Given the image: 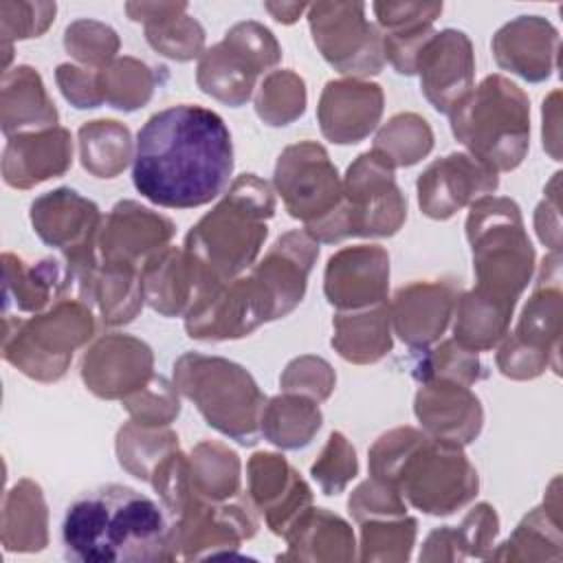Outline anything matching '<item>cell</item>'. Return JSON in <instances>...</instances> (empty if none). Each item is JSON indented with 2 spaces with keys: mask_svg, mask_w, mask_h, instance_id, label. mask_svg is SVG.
<instances>
[{
  "mask_svg": "<svg viewBox=\"0 0 563 563\" xmlns=\"http://www.w3.org/2000/svg\"><path fill=\"white\" fill-rule=\"evenodd\" d=\"M416 75L424 99L449 114L475 86V53L468 35L457 29L435 31L418 53Z\"/></svg>",
  "mask_w": 563,
  "mask_h": 563,
  "instance_id": "e0dca14e",
  "label": "cell"
},
{
  "mask_svg": "<svg viewBox=\"0 0 563 563\" xmlns=\"http://www.w3.org/2000/svg\"><path fill=\"white\" fill-rule=\"evenodd\" d=\"M121 40L117 31L97 20H75L64 31V48L86 68L101 70L114 62Z\"/></svg>",
  "mask_w": 563,
  "mask_h": 563,
  "instance_id": "681fc988",
  "label": "cell"
},
{
  "mask_svg": "<svg viewBox=\"0 0 563 563\" xmlns=\"http://www.w3.org/2000/svg\"><path fill=\"white\" fill-rule=\"evenodd\" d=\"M174 222L134 200L117 202L101 222L97 251L103 266L139 268L174 238Z\"/></svg>",
  "mask_w": 563,
  "mask_h": 563,
  "instance_id": "ac0fdd59",
  "label": "cell"
},
{
  "mask_svg": "<svg viewBox=\"0 0 563 563\" xmlns=\"http://www.w3.org/2000/svg\"><path fill=\"white\" fill-rule=\"evenodd\" d=\"M275 194L257 174L238 176L185 235L183 251L209 288L244 275L262 251Z\"/></svg>",
  "mask_w": 563,
  "mask_h": 563,
  "instance_id": "277c9868",
  "label": "cell"
},
{
  "mask_svg": "<svg viewBox=\"0 0 563 563\" xmlns=\"http://www.w3.org/2000/svg\"><path fill=\"white\" fill-rule=\"evenodd\" d=\"M224 119L198 103L154 112L136 134L134 189L165 209H196L220 198L233 174Z\"/></svg>",
  "mask_w": 563,
  "mask_h": 563,
  "instance_id": "6da1fadb",
  "label": "cell"
},
{
  "mask_svg": "<svg viewBox=\"0 0 563 563\" xmlns=\"http://www.w3.org/2000/svg\"><path fill=\"white\" fill-rule=\"evenodd\" d=\"M405 220L407 198L396 183V167L372 147L347 167L341 205L303 231L319 244H334L345 238H389Z\"/></svg>",
  "mask_w": 563,
  "mask_h": 563,
  "instance_id": "ba28073f",
  "label": "cell"
},
{
  "mask_svg": "<svg viewBox=\"0 0 563 563\" xmlns=\"http://www.w3.org/2000/svg\"><path fill=\"white\" fill-rule=\"evenodd\" d=\"M490 48L499 68L539 84L556 70L559 31L541 15H517L493 35Z\"/></svg>",
  "mask_w": 563,
  "mask_h": 563,
  "instance_id": "d4e9b609",
  "label": "cell"
},
{
  "mask_svg": "<svg viewBox=\"0 0 563 563\" xmlns=\"http://www.w3.org/2000/svg\"><path fill=\"white\" fill-rule=\"evenodd\" d=\"M279 385L282 391L303 394L317 402H323L330 398L336 385V374L325 358L303 354L286 365V369L279 376Z\"/></svg>",
  "mask_w": 563,
  "mask_h": 563,
  "instance_id": "f5cc1de1",
  "label": "cell"
},
{
  "mask_svg": "<svg viewBox=\"0 0 563 563\" xmlns=\"http://www.w3.org/2000/svg\"><path fill=\"white\" fill-rule=\"evenodd\" d=\"M79 158L95 178H114L134 158L130 128L114 119L86 121L79 132Z\"/></svg>",
  "mask_w": 563,
  "mask_h": 563,
  "instance_id": "60d3db41",
  "label": "cell"
},
{
  "mask_svg": "<svg viewBox=\"0 0 563 563\" xmlns=\"http://www.w3.org/2000/svg\"><path fill=\"white\" fill-rule=\"evenodd\" d=\"M73 165V136L55 125L7 139L2 152V180L13 189H31L64 176Z\"/></svg>",
  "mask_w": 563,
  "mask_h": 563,
  "instance_id": "4316f807",
  "label": "cell"
},
{
  "mask_svg": "<svg viewBox=\"0 0 563 563\" xmlns=\"http://www.w3.org/2000/svg\"><path fill=\"white\" fill-rule=\"evenodd\" d=\"M332 347L354 365H369L391 352L389 306L378 303L363 310H339L332 319Z\"/></svg>",
  "mask_w": 563,
  "mask_h": 563,
  "instance_id": "836d02e7",
  "label": "cell"
},
{
  "mask_svg": "<svg viewBox=\"0 0 563 563\" xmlns=\"http://www.w3.org/2000/svg\"><path fill=\"white\" fill-rule=\"evenodd\" d=\"M363 2H317L308 7V26L321 57L347 77L378 75L385 66L383 37L365 18Z\"/></svg>",
  "mask_w": 563,
  "mask_h": 563,
  "instance_id": "7c38bea8",
  "label": "cell"
},
{
  "mask_svg": "<svg viewBox=\"0 0 563 563\" xmlns=\"http://www.w3.org/2000/svg\"><path fill=\"white\" fill-rule=\"evenodd\" d=\"M515 308L495 301L475 288L460 292L453 308V341L473 352L497 347L510 332Z\"/></svg>",
  "mask_w": 563,
  "mask_h": 563,
  "instance_id": "f35d334b",
  "label": "cell"
},
{
  "mask_svg": "<svg viewBox=\"0 0 563 563\" xmlns=\"http://www.w3.org/2000/svg\"><path fill=\"white\" fill-rule=\"evenodd\" d=\"M114 449L121 468L136 479L150 482L156 464L178 449V435L169 427H145L130 420L119 429Z\"/></svg>",
  "mask_w": 563,
  "mask_h": 563,
  "instance_id": "7bdbcfd3",
  "label": "cell"
},
{
  "mask_svg": "<svg viewBox=\"0 0 563 563\" xmlns=\"http://www.w3.org/2000/svg\"><path fill=\"white\" fill-rule=\"evenodd\" d=\"M249 499L264 517L268 530L284 537L295 519L312 506L308 482L290 466V462L271 451H257L249 457Z\"/></svg>",
  "mask_w": 563,
  "mask_h": 563,
  "instance_id": "44dd1931",
  "label": "cell"
},
{
  "mask_svg": "<svg viewBox=\"0 0 563 563\" xmlns=\"http://www.w3.org/2000/svg\"><path fill=\"white\" fill-rule=\"evenodd\" d=\"M189 457V490L202 501H227L240 495V455L222 442L202 440Z\"/></svg>",
  "mask_w": 563,
  "mask_h": 563,
  "instance_id": "ab89813d",
  "label": "cell"
},
{
  "mask_svg": "<svg viewBox=\"0 0 563 563\" xmlns=\"http://www.w3.org/2000/svg\"><path fill=\"white\" fill-rule=\"evenodd\" d=\"M55 2H0V22H2V44L11 48V42L40 37L55 20Z\"/></svg>",
  "mask_w": 563,
  "mask_h": 563,
  "instance_id": "db71d44e",
  "label": "cell"
},
{
  "mask_svg": "<svg viewBox=\"0 0 563 563\" xmlns=\"http://www.w3.org/2000/svg\"><path fill=\"white\" fill-rule=\"evenodd\" d=\"M275 191L290 218L310 227L328 218L343 200V180L317 141H299L282 150L273 174Z\"/></svg>",
  "mask_w": 563,
  "mask_h": 563,
  "instance_id": "5bb4252c",
  "label": "cell"
},
{
  "mask_svg": "<svg viewBox=\"0 0 563 563\" xmlns=\"http://www.w3.org/2000/svg\"><path fill=\"white\" fill-rule=\"evenodd\" d=\"M374 150L383 152L394 167H411L433 150V130L416 112H398L376 132Z\"/></svg>",
  "mask_w": 563,
  "mask_h": 563,
  "instance_id": "f6af8a7d",
  "label": "cell"
},
{
  "mask_svg": "<svg viewBox=\"0 0 563 563\" xmlns=\"http://www.w3.org/2000/svg\"><path fill=\"white\" fill-rule=\"evenodd\" d=\"M559 477L552 479L548 493L550 499H543L541 506L532 508L512 534L493 550L488 559L495 561H561V517H559Z\"/></svg>",
  "mask_w": 563,
  "mask_h": 563,
  "instance_id": "d590c367",
  "label": "cell"
},
{
  "mask_svg": "<svg viewBox=\"0 0 563 563\" xmlns=\"http://www.w3.org/2000/svg\"><path fill=\"white\" fill-rule=\"evenodd\" d=\"M347 508L358 523L372 517L407 515V504L402 495L391 484H385L372 475L350 493Z\"/></svg>",
  "mask_w": 563,
  "mask_h": 563,
  "instance_id": "11a10c76",
  "label": "cell"
},
{
  "mask_svg": "<svg viewBox=\"0 0 563 563\" xmlns=\"http://www.w3.org/2000/svg\"><path fill=\"white\" fill-rule=\"evenodd\" d=\"M499 534V517L490 504H477L460 526H440L427 539L420 561L488 559Z\"/></svg>",
  "mask_w": 563,
  "mask_h": 563,
  "instance_id": "e575fe53",
  "label": "cell"
},
{
  "mask_svg": "<svg viewBox=\"0 0 563 563\" xmlns=\"http://www.w3.org/2000/svg\"><path fill=\"white\" fill-rule=\"evenodd\" d=\"M389 253L380 244L343 246L328 257L323 295L336 310H363L387 301Z\"/></svg>",
  "mask_w": 563,
  "mask_h": 563,
  "instance_id": "ffe728a7",
  "label": "cell"
},
{
  "mask_svg": "<svg viewBox=\"0 0 563 563\" xmlns=\"http://www.w3.org/2000/svg\"><path fill=\"white\" fill-rule=\"evenodd\" d=\"M57 108L48 97L40 73L26 64L4 70L0 86V128L9 139L57 125Z\"/></svg>",
  "mask_w": 563,
  "mask_h": 563,
  "instance_id": "1f68e13d",
  "label": "cell"
},
{
  "mask_svg": "<svg viewBox=\"0 0 563 563\" xmlns=\"http://www.w3.org/2000/svg\"><path fill=\"white\" fill-rule=\"evenodd\" d=\"M308 7L310 4H301V2H264V9L282 24H295L299 15L308 11Z\"/></svg>",
  "mask_w": 563,
  "mask_h": 563,
  "instance_id": "94428289",
  "label": "cell"
},
{
  "mask_svg": "<svg viewBox=\"0 0 563 563\" xmlns=\"http://www.w3.org/2000/svg\"><path fill=\"white\" fill-rule=\"evenodd\" d=\"M172 521L178 559L233 554V550L240 548L244 539H251L260 526L257 508L249 495H235L227 501L189 497Z\"/></svg>",
  "mask_w": 563,
  "mask_h": 563,
  "instance_id": "9a60e30c",
  "label": "cell"
},
{
  "mask_svg": "<svg viewBox=\"0 0 563 563\" xmlns=\"http://www.w3.org/2000/svg\"><path fill=\"white\" fill-rule=\"evenodd\" d=\"M154 376L152 347L130 334L97 339L81 358V380L103 400H123Z\"/></svg>",
  "mask_w": 563,
  "mask_h": 563,
  "instance_id": "d6986e66",
  "label": "cell"
},
{
  "mask_svg": "<svg viewBox=\"0 0 563 563\" xmlns=\"http://www.w3.org/2000/svg\"><path fill=\"white\" fill-rule=\"evenodd\" d=\"M383 106L385 95L378 84L356 77L330 79L317 106L321 134L336 145L361 143L376 130Z\"/></svg>",
  "mask_w": 563,
  "mask_h": 563,
  "instance_id": "7402d4cb",
  "label": "cell"
},
{
  "mask_svg": "<svg viewBox=\"0 0 563 563\" xmlns=\"http://www.w3.org/2000/svg\"><path fill=\"white\" fill-rule=\"evenodd\" d=\"M457 295L460 292L455 286L442 279H424L400 286L387 303L391 330L405 345L427 350L429 345L438 343L449 328Z\"/></svg>",
  "mask_w": 563,
  "mask_h": 563,
  "instance_id": "603a6c76",
  "label": "cell"
},
{
  "mask_svg": "<svg viewBox=\"0 0 563 563\" xmlns=\"http://www.w3.org/2000/svg\"><path fill=\"white\" fill-rule=\"evenodd\" d=\"M31 224L40 240L57 249L66 262L77 299L86 301L92 277L99 268L97 240L103 216L99 207L70 187H59L31 202Z\"/></svg>",
  "mask_w": 563,
  "mask_h": 563,
  "instance_id": "30bf717a",
  "label": "cell"
},
{
  "mask_svg": "<svg viewBox=\"0 0 563 563\" xmlns=\"http://www.w3.org/2000/svg\"><path fill=\"white\" fill-rule=\"evenodd\" d=\"M418 521L409 515L361 521L358 561H407L416 543Z\"/></svg>",
  "mask_w": 563,
  "mask_h": 563,
  "instance_id": "7dc6e473",
  "label": "cell"
},
{
  "mask_svg": "<svg viewBox=\"0 0 563 563\" xmlns=\"http://www.w3.org/2000/svg\"><path fill=\"white\" fill-rule=\"evenodd\" d=\"M2 543L9 552H40L48 543V510L33 479H20L4 497Z\"/></svg>",
  "mask_w": 563,
  "mask_h": 563,
  "instance_id": "8d00e7d4",
  "label": "cell"
},
{
  "mask_svg": "<svg viewBox=\"0 0 563 563\" xmlns=\"http://www.w3.org/2000/svg\"><path fill=\"white\" fill-rule=\"evenodd\" d=\"M141 286L145 303L163 317H185L209 290L187 253L169 244L145 260Z\"/></svg>",
  "mask_w": 563,
  "mask_h": 563,
  "instance_id": "f1b7e54d",
  "label": "cell"
},
{
  "mask_svg": "<svg viewBox=\"0 0 563 563\" xmlns=\"http://www.w3.org/2000/svg\"><path fill=\"white\" fill-rule=\"evenodd\" d=\"M422 352L424 356L416 363L411 372L418 383L453 380L471 387L484 378L477 352L462 347L453 339H446L433 350H422Z\"/></svg>",
  "mask_w": 563,
  "mask_h": 563,
  "instance_id": "c3c4849f",
  "label": "cell"
},
{
  "mask_svg": "<svg viewBox=\"0 0 563 563\" xmlns=\"http://www.w3.org/2000/svg\"><path fill=\"white\" fill-rule=\"evenodd\" d=\"M466 240L473 251L475 290L515 308L534 275V246L519 205L493 194L477 198L468 207Z\"/></svg>",
  "mask_w": 563,
  "mask_h": 563,
  "instance_id": "8992f818",
  "label": "cell"
},
{
  "mask_svg": "<svg viewBox=\"0 0 563 563\" xmlns=\"http://www.w3.org/2000/svg\"><path fill=\"white\" fill-rule=\"evenodd\" d=\"M282 59V46L264 24L244 20L233 24L224 37L205 48L196 68L198 88L238 108L253 95L255 81L262 73Z\"/></svg>",
  "mask_w": 563,
  "mask_h": 563,
  "instance_id": "8fae6325",
  "label": "cell"
},
{
  "mask_svg": "<svg viewBox=\"0 0 563 563\" xmlns=\"http://www.w3.org/2000/svg\"><path fill=\"white\" fill-rule=\"evenodd\" d=\"M310 475L319 484L321 493L330 497L343 493L345 486L358 475L356 449L341 431H332L328 435L325 446L310 466Z\"/></svg>",
  "mask_w": 563,
  "mask_h": 563,
  "instance_id": "816d5d0a",
  "label": "cell"
},
{
  "mask_svg": "<svg viewBox=\"0 0 563 563\" xmlns=\"http://www.w3.org/2000/svg\"><path fill=\"white\" fill-rule=\"evenodd\" d=\"M130 420L145 427H167L180 413V391L165 376L154 374L141 389L123 400Z\"/></svg>",
  "mask_w": 563,
  "mask_h": 563,
  "instance_id": "f907efd6",
  "label": "cell"
},
{
  "mask_svg": "<svg viewBox=\"0 0 563 563\" xmlns=\"http://www.w3.org/2000/svg\"><path fill=\"white\" fill-rule=\"evenodd\" d=\"M561 251H550L539 268L537 286L526 301L515 332H508L519 345L545 354L559 374L561 347Z\"/></svg>",
  "mask_w": 563,
  "mask_h": 563,
  "instance_id": "83f0119b",
  "label": "cell"
},
{
  "mask_svg": "<svg viewBox=\"0 0 563 563\" xmlns=\"http://www.w3.org/2000/svg\"><path fill=\"white\" fill-rule=\"evenodd\" d=\"M2 266L4 314H11V310L37 314L66 297L68 290H75L73 275L59 257H44L29 264L13 253H4Z\"/></svg>",
  "mask_w": 563,
  "mask_h": 563,
  "instance_id": "f546056e",
  "label": "cell"
},
{
  "mask_svg": "<svg viewBox=\"0 0 563 563\" xmlns=\"http://www.w3.org/2000/svg\"><path fill=\"white\" fill-rule=\"evenodd\" d=\"M277 310L266 286L244 275L209 288L185 314V332L196 341H231L275 321Z\"/></svg>",
  "mask_w": 563,
  "mask_h": 563,
  "instance_id": "4fadbf2b",
  "label": "cell"
},
{
  "mask_svg": "<svg viewBox=\"0 0 563 563\" xmlns=\"http://www.w3.org/2000/svg\"><path fill=\"white\" fill-rule=\"evenodd\" d=\"M95 334V312L81 299L62 297L33 317H4L2 356L24 376L40 383L59 380L73 352Z\"/></svg>",
  "mask_w": 563,
  "mask_h": 563,
  "instance_id": "9c48e42d",
  "label": "cell"
},
{
  "mask_svg": "<svg viewBox=\"0 0 563 563\" xmlns=\"http://www.w3.org/2000/svg\"><path fill=\"white\" fill-rule=\"evenodd\" d=\"M534 229L539 240L550 251H561V218H559V198L556 187L550 191L534 211Z\"/></svg>",
  "mask_w": 563,
  "mask_h": 563,
  "instance_id": "680465c9",
  "label": "cell"
},
{
  "mask_svg": "<svg viewBox=\"0 0 563 563\" xmlns=\"http://www.w3.org/2000/svg\"><path fill=\"white\" fill-rule=\"evenodd\" d=\"M86 303L97 308L101 321L110 328L134 321L145 303L141 271L130 266L99 264Z\"/></svg>",
  "mask_w": 563,
  "mask_h": 563,
  "instance_id": "b9f144b4",
  "label": "cell"
},
{
  "mask_svg": "<svg viewBox=\"0 0 563 563\" xmlns=\"http://www.w3.org/2000/svg\"><path fill=\"white\" fill-rule=\"evenodd\" d=\"M319 257V242L303 229H290L249 271L266 286L275 301L277 319L290 314L303 299L308 275Z\"/></svg>",
  "mask_w": 563,
  "mask_h": 563,
  "instance_id": "484cf974",
  "label": "cell"
},
{
  "mask_svg": "<svg viewBox=\"0 0 563 563\" xmlns=\"http://www.w3.org/2000/svg\"><path fill=\"white\" fill-rule=\"evenodd\" d=\"M132 22H143L147 44L174 62L205 53V29L187 13V2H125Z\"/></svg>",
  "mask_w": 563,
  "mask_h": 563,
  "instance_id": "4dcf8cb0",
  "label": "cell"
},
{
  "mask_svg": "<svg viewBox=\"0 0 563 563\" xmlns=\"http://www.w3.org/2000/svg\"><path fill=\"white\" fill-rule=\"evenodd\" d=\"M99 84L103 101L117 110L132 112L143 108L154 92V70L136 57H117L99 70Z\"/></svg>",
  "mask_w": 563,
  "mask_h": 563,
  "instance_id": "ee69618b",
  "label": "cell"
},
{
  "mask_svg": "<svg viewBox=\"0 0 563 563\" xmlns=\"http://www.w3.org/2000/svg\"><path fill=\"white\" fill-rule=\"evenodd\" d=\"M62 545L79 563L176 561L174 521L163 504L145 493L106 484L79 495L66 508Z\"/></svg>",
  "mask_w": 563,
  "mask_h": 563,
  "instance_id": "7a4b0ae2",
  "label": "cell"
},
{
  "mask_svg": "<svg viewBox=\"0 0 563 563\" xmlns=\"http://www.w3.org/2000/svg\"><path fill=\"white\" fill-rule=\"evenodd\" d=\"M174 385L218 433L242 446L262 438L260 418L268 398L240 363L185 352L174 363Z\"/></svg>",
  "mask_w": 563,
  "mask_h": 563,
  "instance_id": "52a82bcc",
  "label": "cell"
},
{
  "mask_svg": "<svg viewBox=\"0 0 563 563\" xmlns=\"http://www.w3.org/2000/svg\"><path fill=\"white\" fill-rule=\"evenodd\" d=\"M442 2H374L372 11L380 33L405 31L416 26H433L442 13Z\"/></svg>",
  "mask_w": 563,
  "mask_h": 563,
  "instance_id": "9f6ffc18",
  "label": "cell"
},
{
  "mask_svg": "<svg viewBox=\"0 0 563 563\" xmlns=\"http://www.w3.org/2000/svg\"><path fill=\"white\" fill-rule=\"evenodd\" d=\"M288 543V552L277 559L292 561H352L354 532L345 519L328 508L310 506L282 537Z\"/></svg>",
  "mask_w": 563,
  "mask_h": 563,
  "instance_id": "d6a6232c",
  "label": "cell"
},
{
  "mask_svg": "<svg viewBox=\"0 0 563 563\" xmlns=\"http://www.w3.org/2000/svg\"><path fill=\"white\" fill-rule=\"evenodd\" d=\"M369 475L391 484L413 508L446 517L475 499L479 477L464 446L413 427L383 433L367 453Z\"/></svg>",
  "mask_w": 563,
  "mask_h": 563,
  "instance_id": "3957f363",
  "label": "cell"
},
{
  "mask_svg": "<svg viewBox=\"0 0 563 563\" xmlns=\"http://www.w3.org/2000/svg\"><path fill=\"white\" fill-rule=\"evenodd\" d=\"M321 422L323 413L317 400L303 394L284 391L266 400L260 418V433L277 449L295 451L312 442Z\"/></svg>",
  "mask_w": 563,
  "mask_h": 563,
  "instance_id": "74e56055",
  "label": "cell"
},
{
  "mask_svg": "<svg viewBox=\"0 0 563 563\" xmlns=\"http://www.w3.org/2000/svg\"><path fill=\"white\" fill-rule=\"evenodd\" d=\"M497 187L499 174L468 152H451L435 158L416 180L420 211L433 220L453 218Z\"/></svg>",
  "mask_w": 563,
  "mask_h": 563,
  "instance_id": "2e32d148",
  "label": "cell"
},
{
  "mask_svg": "<svg viewBox=\"0 0 563 563\" xmlns=\"http://www.w3.org/2000/svg\"><path fill=\"white\" fill-rule=\"evenodd\" d=\"M306 81L290 68L266 73L255 92V112L273 128L297 121L306 112Z\"/></svg>",
  "mask_w": 563,
  "mask_h": 563,
  "instance_id": "bcb514c9",
  "label": "cell"
},
{
  "mask_svg": "<svg viewBox=\"0 0 563 563\" xmlns=\"http://www.w3.org/2000/svg\"><path fill=\"white\" fill-rule=\"evenodd\" d=\"M451 132L493 172L517 169L530 147V99L508 77L493 73L449 112Z\"/></svg>",
  "mask_w": 563,
  "mask_h": 563,
  "instance_id": "5b68a950",
  "label": "cell"
},
{
  "mask_svg": "<svg viewBox=\"0 0 563 563\" xmlns=\"http://www.w3.org/2000/svg\"><path fill=\"white\" fill-rule=\"evenodd\" d=\"M559 97H561V92L559 90H552L550 95H548V99H543V128H541V132H543V147L548 150V154L554 158V161H561V152H559V139H561V134H559Z\"/></svg>",
  "mask_w": 563,
  "mask_h": 563,
  "instance_id": "91938a15",
  "label": "cell"
},
{
  "mask_svg": "<svg viewBox=\"0 0 563 563\" xmlns=\"http://www.w3.org/2000/svg\"><path fill=\"white\" fill-rule=\"evenodd\" d=\"M413 413L422 431L466 446L477 440L484 427V409L468 385L453 380L420 383L413 398Z\"/></svg>",
  "mask_w": 563,
  "mask_h": 563,
  "instance_id": "cb8c5ba5",
  "label": "cell"
},
{
  "mask_svg": "<svg viewBox=\"0 0 563 563\" xmlns=\"http://www.w3.org/2000/svg\"><path fill=\"white\" fill-rule=\"evenodd\" d=\"M55 79L66 101H70L75 108L88 110L103 103L99 70L77 64H59L55 70Z\"/></svg>",
  "mask_w": 563,
  "mask_h": 563,
  "instance_id": "6f0895ef",
  "label": "cell"
}]
</instances>
